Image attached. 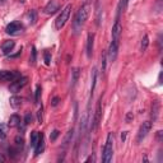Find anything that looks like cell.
<instances>
[{
  "instance_id": "cell-11",
  "label": "cell",
  "mask_w": 163,
  "mask_h": 163,
  "mask_svg": "<svg viewBox=\"0 0 163 163\" xmlns=\"http://www.w3.org/2000/svg\"><path fill=\"white\" fill-rule=\"evenodd\" d=\"M93 46H94V33H89L88 38H87V46H86L88 58H92V55H93Z\"/></svg>"
},
{
  "instance_id": "cell-32",
  "label": "cell",
  "mask_w": 163,
  "mask_h": 163,
  "mask_svg": "<svg viewBox=\"0 0 163 163\" xmlns=\"http://www.w3.org/2000/svg\"><path fill=\"white\" fill-rule=\"evenodd\" d=\"M31 120H32V116H31L30 114H27V115H26V117H24V125L30 124V122H31Z\"/></svg>"
},
{
  "instance_id": "cell-22",
  "label": "cell",
  "mask_w": 163,
  "mask_h": 163,
  "mask_svg": "<svg viewBox=\"0 0 163 163\" xmlns=\"http://www.w3.org/2000/svg\"><path fill=\"white\" fill-rule=\"evenodd\" d=\"M7 133H8V125L0 124V139H5L7 138Z\"/></svg>"
},
{
  "instance_id": "cell-14",
  "label": "cell",
  "mask_w": 163,
  "mask_h": 163,
  "mask_svg": "<svg viewBox=\"0 0 163 163\" xmlns=\"http://www.w3.org/2000/svg\"><path fill=\"white\" fill-rule=\"evenodd\" d=\"M45 149V137H44V134H40V138H38V142L35 147V153L36 156H38L41 152H42Z\"/></svg>"
},
{
  "instance_id": "cell-18",
  "label": "cell",
  "mask_w": 163,
  "mask_h": 163,
  "mask_svg": "<svg viewBox=\"0 0 163 163\" xmlns=\"http://www.w3.org/2000/svg\"><path fill=\"white\" fill-rule=\"evenodd\" d=\"M158 114H159V102L154 101L153 105H152V117H153V121H156L158 119Z\"/></svg>"
},
{
  "instance_id": "cell-8",
  "label": "cell",
  "mask_w": 163,
  "mask_h": 163,
  "mask_svg": "<svg viewBox=\"0 0 163 163\" xmlns=\"http://www.w3.org/2000/svg\"><path fill=\"white\" fill-rule=\"evenodd\" d=\"M21 77V74L18 72H9V70H2L0 72V80L2 82H14L16 79H18Z\"/></svg>"
},
{
  "instance_id": "cell-19",
  "label": "cell",
  "mask_w": 163,
  "mask_h": 163,
  "mask_svg": "<svg viewBox=\"0 0 163 163\" xmlns=\"http://www.w3.org/2000/svg\"><path fill=\"white\" fill-rule=\"evenodd\" d=\"M148 46H149V37H148V35H144V37L142 38V42H140V51L142 52L147 51Z\"/></svg>"
},
{
  "instance_id": "cell-31",
  "label": "cell",
  "mask_w": 163,
  "mask_h": 163,
  "mask_svg": "<svg viewBox=\"0 0 163 163\" xmlns=\"http://www.w3.org/2000/svg\"><path fill=\"white\" fill-rule=\"evenodd\" d=\"M59 102H60V98H59V97H54V98L51 100V106L56 107V106L59 105Z\"/></svg>"
},
{
  "instance_id": "cell-1",
  "label": "cell",
  "mask_w": 163,
  "mask_h": 163,
  "mask_svg": "<svg viewBox=\"0 0 163 163\" xmlns=\"http://www.w3.org/2000/svg\"><path fill=\"white\" fill-rule=\"evenodd\" d=\"M91 12H92V3H91V0H86L84 4L79 8L77 16H75V21H74V32L75 33H78L82 30L83 24L89 18Z\"/></svg>"
},
{
  "instance_id": "cell-37",
  "label": "cell",
  "mask_w": 163,
  "mask_h": 163,
  "mask_svg": "<svg viewBox=\"0 0 163 163\" xmlns=\"http://www.w3.org/2000/svg\"><path fill=\"white\" fill-rule=\"evenodd\" d=\"M121 2H122V3H124V5L126 7V4H128V2H129V0H121Z\"/></svg>"
},
{
  "instance_id": "cell-16",
  "label": "cell",
  "mask_w": 163,
  "mask_h": 163,
  "mask_svg": "<svg viewBox=\"0 0 163 163\" xmlns=\"http://www.w3.org/2000/svg\"><path fill=\"white\" fill-rule=\"evenodd\" d=\"M79 74H80L79 68H74V69H73V72H72V88H74V87H75V84L78 83Z\"/></svg>"
},
{
  "instance_id": "cell-9",
  "label": "cell",
  "mask_w": 163,
  "mask_h": 163,
  "mask_svg": "<svg viewBox=\"0 0 163 163\" xmlns=\"http://www.w3.org/2000/svg\"><path fill=\"white\" fill-rule=\"evenodd\" d=\"M23 30V26L19 22H12L7 26V33L8 35H18L19 32H22Z\"/></svg>"
},
{
  "instance_id": "cell-36",
  "label": "cell",
  "mask_w": 163,
  "mask_h": 163,
  "mask_svg": "<svg viewBox=\"0 0 163 163\" xmlns=\"http://www.w3.org/2000/svg\"><path fill=\"white\" fill-rule=\"evenodd\" d=\"M0 162H5V157L3 154H0Z\"/></svg>"
},
{
  "instance_id": "cell-25",
  "label": "cell",
  "mask_w": 163,
  "mask_h": 163,
  "mask_svg": "<svg viewBox=\"0 0 163 163\" xmlns=\"http://www.w3.org/2000/svg\"><path fill=\"white\" fill-rule=\"evenodd\" d=\"M44 58H45V64H46V65H50V63H51V54H50L49 51H45Z\"/></svg>"
},
{
  "instance_id": "cell-15",
  "label": "cell",
  "mask_w": 163,
  "mask_h": 163,
  "mask_svg": "<svg viewBox=\"0 0 163 163\" xmlns=\"http://www.w3.org/2000/svg\"><path fill=\"white\" fill-rule=\"evenodd\" d=\"M21 124V117L18 116V115H12L10 117H9V121H8V126L9 128H16V126H18Z\"/></svg>"
},
{
  "instance_id": "cell-38",
  "label": "cell",
  "mask_w": 163,
  "mask_h": 163,
  "mask_svg": "<svg viewBox=\"0 0 163 163\" xmlns=\"http://www.w3.org/2000/svg\"><path fill=\"white\" fill-rule=\"evenodd\" d=\"M0 4H4V0H0Z\"/></svg>"
},
{
  "instance_id": "cell-4",
  "label": "cell",
  "mask_w": 163,
  "mask_h": 163,
  "mask_svg": "<svg viewBox=\"0 0 163 163\" xmlns=\"http://www.w3.org/2000/svg\"><path fill=\"white\" fill-rule=\"evenodd\" d=\"M119 46H120V38H112L111 44H110V47H108V51H107L108 61L114 63L116 60L117 54H119Z\"/></svg>"
},
{
  "instance_id": "cell-7",
  "label": "cell",
  "mask_w": 163,
  "mask_h": 163,
  "mask_svg": "<svg viewBox=\"0 0 163 163\" xmlns=\"http://www.w3.org/2000/svg\"><path fill=\"white\" fill-rule=\"evenodd\" d=\"M151 129H152V122H151V121H144L143 124H142V126H140V129H139L137 142L140 143V142L147 137V135H148V133L151 131Z\"/></svg>"
},
{
  "instance_id": "cell-10",
  "label": "cell",
  "mask_w": 163,
  "mask_h": 163,
  "mask_svg": "<svg viewBox=\"0 0 163 163\" xmlns=\"http://www.w3.org/2000/svg\"><path fill=\"white\" fill-rule=\"evenodd\" d=\"M60 9V4L59 0H51V2L47 3V5L45 7V13L46 14H55V13Z\"/></svg>"
},
{
  "instance_id": "cell-20",
  "label": "cell",
  "mask_w": 163,
  "mask_h": 163,
  "mask_svg": "<svg viewBox=\"0 0 163 163\" xmlns=\"http://www.w3.org/2000/svg\"><path fill=\"white\" fill-rule=\"evenodd\" d=\"M9 102H10V106H12L13 108H18V107L22 105V98L14 96V97H12V98H10Z\"/></svg>"
},
{
  "instance_id": "cell-3",
  "label": "cell",
  "mask_w": 163,
  "mask_h": 163,
  "mask_svg": "<svg viewBox=\"0 0 163 163\" xmlns=\"http://www.w3.org/2000/svg\"><path fill=\"white\" fill-rule=\"evenodd\" d=\"M72 4H68L59 14V17L56 18L55 21V28L56 30H61L63 27L66 24V22L69 21V17H70V13H72Z\"/></svg>"
},
{
  "instance_id": "cell-30",
  "label": "cell",
  "mask_w": 163,
  "mask_h": 163,
  "mask_svg": "<svg viewBox=\"0 0 163 163\" xmlns=\"http://www.w3.org/2000/svg\"><path fill=\"white\" fill-rule=\"evenodd\" d=\"M42 112H44V110H42V106H41V108H40L38 112H37V120H38L40 124L42 122Z\"/></svg>"
},
{
  "instance_id": "cell-12",
  "label": "cell",
  "mask_w": 163,
  "mask_h": 163,
  "mask_svg": "<svg viewBox=\"0 0 163 163\" xmlns=\"http://www.w3.org/2000/svg\"><path fill=\"white\" fill-rule=\"evenodd\" d=\"M121 32H122V26H121L119 18H117L116 22H115V24H114V27H112V31H111V33H112V38H120Z\"/></svg>"
},
{
  "instance_id": "cell-23",
  "label": "cell",
  "mask_w": 163,
  "mask_h": 163,
  "mask_svg": "<svg viewBox=\"0 0 163 163\" xmlns=\"http://www.w3.org/2000/svg\"><path fill=\"white\" fill-rule=\"evenodd\" d=\"M73 135H74V130H70V131H68L66 137H65V139H64V148H66V147H68V144L70 143V139L73 138Z\"/></svg>"
},
{
  "instance_id": "cell-34",
  "label": "cell",
  "mask_w": 163,
  "mask_h": 163,
  "mask_svg": "<svg viewBox=\"0 0 163 163\" xmlns=\"http://www.w3.org/2000/svg\"><path fill=\"white\" fill-rule=\"evenodd\" d=\"M16 142H17L18 144H21V145H22V143H23V139H22V138H19V137H17V138H16Z\"/></svg>"
},
{
  "instance_id": "cell-33",
  "label": "cell",
  "mask_w": 163,
  "mask_h": 163,
  "mask_svg": "<svg viewBox=\"0 0 163 163\" xmlns=\"http://www.w3.org/2000/svg\"><path fill=\"white\" fill-rule=\"evenodd\" d=\"M131 119H133V112H129V114L126 115V122H130Z\"/></svg>"
},
{
  "instance_id": "cell-6",
  "label": "cell",
  "mask_w": 163,
  "mask_h": 163,
  "mask_svg": "<svg viewBox=\"0 0 163 163\" xmlns=\"http://www.w3.org/2000/svg\"><path fill=\"white\" fill-rule=\"evenodd\" d=\"M101 117H102V97L100 98L97 107H96V112H94V117H93V122H92V129L96 130L100 126L101 122Z\"/></svg>"
},
{
  "instance_id": "cell-35",
  "label": "cell",
  "mask_w": 163,
  "mask_h": 163,
  "mask_svg": "<svg viewBox=\"0 0 163 163\" xmlns=\"http://www.w3.org/2000/svg\"><path fill=\"white\" fill-rule=\"evenodd\" d=\"M121 139H122V142H124V140L126 139V131H124V133L121 134Z\"/></svg>"
},
{
  "instance_id": "cell-17",
  "label": "cell",
  "mask_w": 163,
  "mask_h": 163,
  "mask_svg": "<svg viewBox=\"0 0 163 163\" xmlns=\"http://www.w3.org/2000/svg\"><path fill=\"white\" fill-rule=\"evenodd\" d=\"M96 83H97V69L94 68L92 70V84H91V96H93V92L96 89Z\"/></svg>"
},
{
  "instance_id": "cell-24",
  "label": "cell",
  "mask_w": 163,
  "mask_h": 163,
  "mask_svg": "<svg viewBox=\"0 0 163 163\" xmlns=\"http://www.w3.org/2000/svg\"><path fill=\"white\" fill-rule=\"evenodd\" d=\"M36 59H37V51H36V47H32V55H31V64H36Z\"/></svg>"
},
{
  "instance_id": "cell-28",
  "label": "cell",
  "mask_w": 163,
  "mask_h": 163,
  "mask_svg": "<svg viewBox=\"0 0 163 163\" xmlns=\"http://www.w3.org/2000/svg\"><path fill=\"white\" fill-rule=\"evenodd\" d=\"M40 96H41V87L37 86V88H36V96H35V101H36V103L40 102Z\"/></svg>"
},
{
  "instance_id": "cell-2",
  "label": "cell",
  "mask_w": 163,
  "mask_h": 163,
  "mask_svg": "<svg viewBox=\"0 0 163 163\" xmlns=\"http://www.w3.org/2000/svg\"><path fill=\"white\" fill-rule=\"evenodd\" d=\"M112 154H114V135L110 133L107 135V140L103 147V152H102V161L105 163H108L112 161Z\"/></svg>"
},
{
  "instance_id": "cell-21",
  "label": "cell",
  "mask_w": 163,
  "mask_h": 163,
  "mask_svg": "<svg viewBox=\"0 0 163 163\" xmlns=\"http://www.w3.org/2000/svg\"><path fill=\"white\" fill-rule=\"evenodd\" d=\"M38 138H40V133L38 131H32L31 133V147L35 148L37 142H38Z\"/></svg>"
},
{
  "instance_id": "cell-27",
  "label": "cell",
  "mask_w": 163,
  "mask_h": 163,
  "mask_svg": "<svg viewBox=\"0 0 163 163\" xmlns=\"http://www.w3.org/2000/svg\"><path fill=\"white\" fill-rule=\"evenodd\" d=\"M106 60H107V54L103 52V54H102V59H101V61H102V72L106 70V63H107Z\"/></svg>"
},
{
  "instance_id": "cell-29",
  "label": "cell",
  "mask_w": 163,
  "mask_h": 163,
  "mask_svg": "<svg viewBox=\"0 0 163 163\" xmlns=\"http://www.w3.org/2000/svg\"><path fill=\"white\" fill-rule=\"evenodd\" d=\"M59 135H60V131L59 130H54L52 131V134H51V137H50V139L54 142V140H56V138L59 137Z\"/></svg>"
},
{
  "instance_id": "cell-26",
  "label": "cell",
  "mask_w": 163,
  "mask_h": 163,
  "mask_svg": "<svg viewBox=\"0 0 163 163\" xmlns=\"http://www.w3.org/2000/svg\"><path fill=\"white\" fill-rule=\"evenodd\" d=\"M30 19H31L32 23H36V21H37V13H36V10H31L30 12Z\"/></svg>"
},
{
  "instance_id": "cell-5",
  "label": "cell",
  "mask_w": 163,
  "mask_h": 163,
  "mask_svg": "<svg viewBox=\"0 0 163 163\" xmlns=\"http://www.w3.org/2000/svg\"><path fill=\"white\" fill-rule=\"evenodd\" d=\"M27 83H28V78H27V77H19L14 82H12V84L9 87V91L12 93H18L23 87L27 86Z\"/></svg>"
},
{
  "instance_id": "cell-13",
  "label": "cell",
  "mask_w": 163,
  "mask_h": 163,
  "mask_svg": "<svg viewBox=\"0 0 163 163\" xmlns=\"http://www.w3.org/2000/svg\"><path fill=\"white\" fill-rule=\"evenodd\" d=\"M14 46H16V42L14 41H5V42L2 45V51H3V54L4 55H9V54L12 52V50L14 49Z\"/></svg>"
}]
</instances>
